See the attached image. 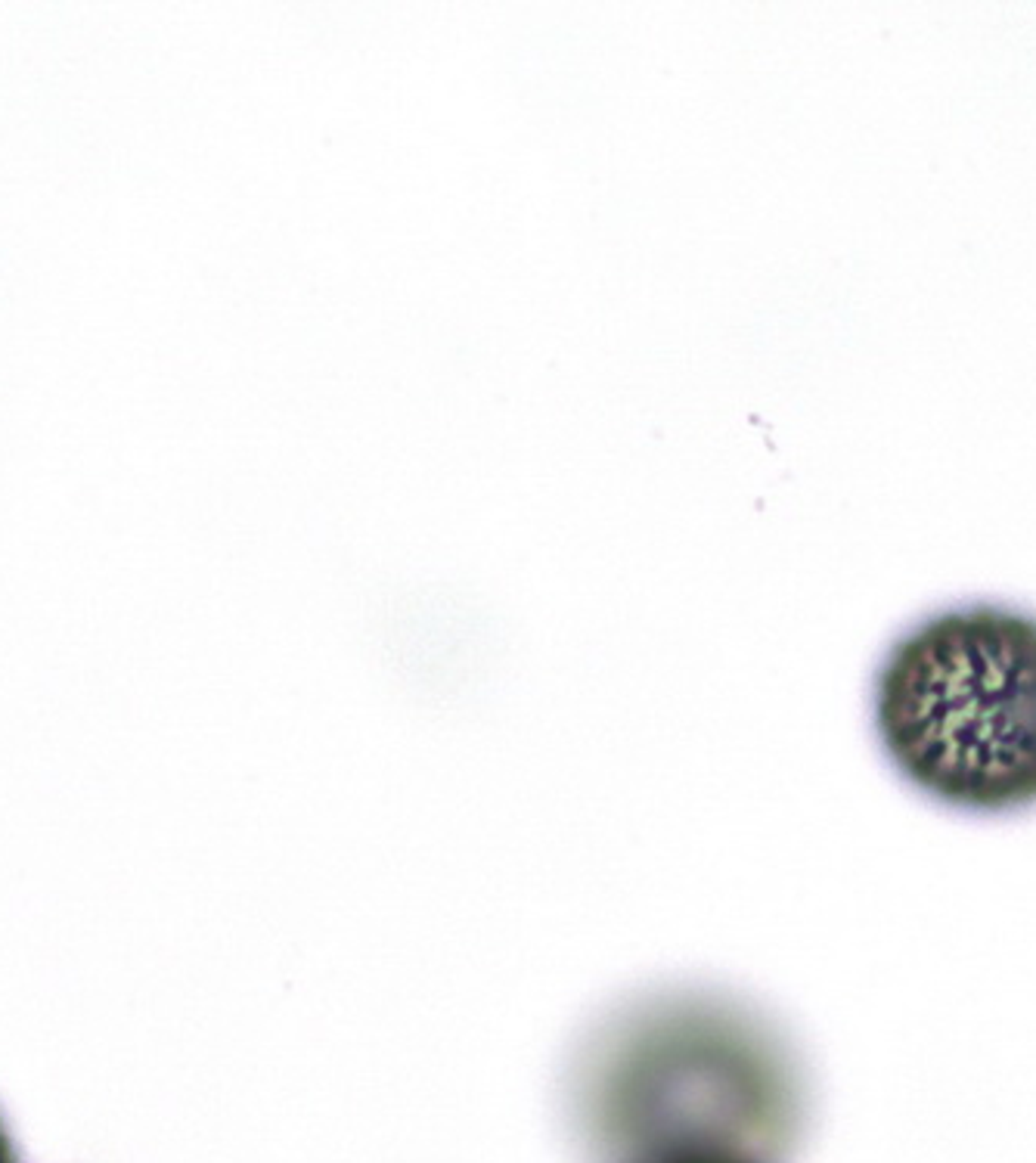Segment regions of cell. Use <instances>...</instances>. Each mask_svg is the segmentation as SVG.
I'll list each match as a JSON object with an SVG mask.
<instances>
[{
	"label": "cell",
	"mask_w": 1036,
	"mask_h": 1163,
	"mask_svg": "<svg viewBox=\"0 0 1036 1163\" xmlns=\"http://www.w3.org/2000/svg\"><path fill=\"white\" fill-rule=\"evenodd\" d=\"M0 1163H23L19 1158V1148L10 1136V1126H6L4 1114H0Z\"/></svg>",
	"instance_id": "cell-4"
},
{
	"label": "cell",
	"mask_w": 1036,
	"mask_h": 1163,
	"mask_svg": "<svg viewBox=\"0 0 1036 1163\" xmlns=\"http://www.w3.org/2000/svg\"><path fill=\"white\" fill-rule=\"evenodd\" d=\"M872 717L925 798L981 816L1036 807V618L1005 605L925 618L884 655Z\"/></svg>",
	"instance_id": "cell-1"
},
{
	"label": "cell",
	"mask_w": 1036,
	"mask_h": 1163,
	"mask_svg": "<svg viewBox=\"0 0 1036 1163\" xmlns=\"http://www.w3.org/2000/svg\"><path fill=\"white\" fill-rule=\"evenodd\" d=\"M636 1163H767L758 1158L736 1151H673V1154H658V1158H645Z\"/></svg>",
	"instance_id": "cell-3"
},
{
	"label": "cell",
	"mask_w": 1036,
	"mask_h": 1163,
	"mask_svg": "<svg viewBox=\"0 0 1036 1163\" xmlns=\"http://www.w3.org/2000/svg\"><path fill=\"white\" fill-rule=\"evenodd\" d=\"M584 1130L606 1163L673 1151H736L776 1163L804 1123L795 1058L758 1017H702L689 1030L633 1033L596 1067L584 1092Z\"/></svg>",
	"instance_id": "cell-2"
}]
</instances>
